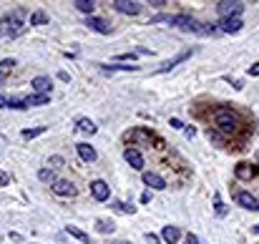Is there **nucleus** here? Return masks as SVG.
Returning <instances> with one entry per match:
<instances>
[{"mask_svg":"<svg viewBox=\"0 0 259 244\" xmlns=\"http://www.w3.org/2000/svg\"><path fill=\"white\" fill-rule=\"evenodd\" d=\"M151 23H171L181 30H187V33H196V35H211L216 28L214 25H206V23H199L194 20L192 15H156L151 18Z\"/></svg>","mask_w":259,"mask_h":244,"instance_id":"obj_1","label":"nucleus"},{"mask_svg":"<svg viewBox=\"0 0 259 244\" xmlns=\"http://www.w3.org/2000/svg\"><path fill=\"white\" fill-rule=\"evenodd\" d=\"M214 124H216V129H219V131H224V134H234V131H237V126H239V121H237V116H234L229 108H219V111L214 113Z\"/></svg>","mask_w":259,"mask_h":244,"instance_id":"obj_2","label":"nucleus"},{"mask_svg":"<svg viewBox=\"0 0 259 244\" xmlns=\"http://www.w3.org/2000/svg\"><path fill=\"white\" fill-rule=\"evenodd\" d=\"M0 30H3V35H18L23 30V10H15L10 15L3 18V23H0Z\"/></svg>","mask_w":259,"mask_h":244,"instance_id":"obj_3","label":"nucleus"},{"mask_svg":"<svg viewBox=\"0 0 259 244\" xmlns=\"http://www.w3.org/2000/svg\"><path fill=\"white\" fill-rule=\"evenodd\" d=\"M242 10H244V3H229V0H221V3H216V13L221 15V20L224 18H239L242 15Z\"/></svg>","mask_w":259,"mask_h":244,"instance_id":"obj_4","label":"nucleus"},{"mask_svg":"<svg viewBox=\"0 0 259 244\" xmlns=\"http://www.w3.org/2000/svg\"><path fill=\"white\" fill-rule=\"evenodd\" d=\"M91 194H93L96 201H106L111 196V186L103 179H96V181H91Z\"/></svg>","mask_w":259,"mask_h":244,"instance_id":"obj_5","label":"nucleus"},{"mask_svg":"<svg viewBox=\"0 0 259 244\" xmlns=\"http://www.w3.org/2000/svg\"><path fill=\"white\" fill-rule=\"evenodd\" d=\"M114 10H119V13H124V15H136V13H141V3H131V0H114Z\"/></svg>","mask_w":259,"mask_h":244,"instance_id":"obj_6","label":"nucleus"},{"mask_svg":"<svg viewBox=\"0 0 259 244\" xmlns=\"http://www.w3.org/2000/svg\"><path fill=\"white\" fill-rule=\"evenodd\" d=\"M234 199H237L239 207H244V209H249V212H259V201H257V196H252L249 191H239Z\"/></svg>","mask_w":259,"mask_h":244,"instance_id":"obj_7","label":"nucleus"},{"mask_svg":"<svg viewBox=\"0 0 259 244\" xmlns=\"http://www.w3.org/2000/svg\"><path fill=\"white\" fill-rule=\"evenodd\" d=\"M86 28H88V30H96V33H101V35H108V33H111V23L103 20V18H96V15H91V18L86 20Z\"/></svg>","mask_w":259,"mask_h":244,"instance_id":"obj_8","label":"nucleus"},{"mask_svg":"<svg viewBox=\"0 0 259 244\" xmlns=\"http://www.w3.org/2000/svg\"><path fill=\"white\" fill-rule=\"evenodd\" d=\"M30 86H33V91H38L41 96H51V78L48 76H35L33 81H30Z\"/></svg>","mask_w":259,"mask_h":244,"instance_id":"obj_9","label":"nucleus"},{"mask_svg":"<svg viewBox=\"0 0 259 244\" xmlns=\"http://www.w3.org/2000/svg\"><path fill=\"white\" fill-rule=\"evenodd\" d=\"M51 189H53V194H58V196H73V194H76V186H73L68 179H56Z\"/></svg>","mask_w":259,"mask_h":244,"instance_id":"obj_10","label":"nucleus"},{"mask_svg":"<svg viewBox=\"0 0 259 244\" xmlns=\"http://www.w3.org/2000/svg\"><path fill=\"white\" fill-rule=\"evenodd\" d=\"M124 159L129 161V166H131V169H136V171L143 169V156H141V151H136V149H126V151H124Z\"/></svg>","mask_w":259,"mask_h":244,"instance_id":"obj_11","label":"nucleus"},{"mask_svg":"<svg viewBox=\"0 0 259 244\" xmlns=\"http://www.w3.org/2000/svg\"><path fill=\"white\" fill-rule=\"evenodd\" d=\"M143 184L151 186V189H156V191H164V189H166L164 176H159V174H154V171H146V174H143Z\"/></svg>","mask_w":259,"mask_h":244,"instance_id":"obj_12","label":"nucleus"},{"mask_svg":"<svg viewBox=\"0 0 259 244\" xmlns=\"http://www.w3.org/2000/svg\"><path fill=\"white\" fill-rule=\"evenodd\" d=\"M242 25H244L242 18H224V20L219 23V30H221V33H239Z\"/></svg>","mask_w":259,"mask_h":244,"instance_id":"obj_13","label":"nucleus"},{"mask_svg":"<svg viewBox=\"0 0 259 244\" xmlns=\"http://www.w3.org/2000/svg\"><path fill=\"white\" fill-rule=\"evenodd\" d=\"M76 149H78V156L86 161V164H93V161H96V156H98V154H96V149H93L91 144H78Z\"/></svg>","mask_w":259,"mask_h":244,"instance_id":"obj_14","label":"nucleus"},{"mask_svg":"<svg viewBox=\"0 0 259 244\" xmlns=\"http://www.w3.org/2000/svg\"><path fill=\"white\" fill-rule=\"evenodd\" d=\"M259 174V166H254V164H239L237 166V176L239 179H254Z\"/></svg>","mask_w":259,"mask_h":244,"instance_id":"obj_15","label":"nucleus"},{"mask_svg":"<svg viewBox=\"0 0 259 244\" xmlns=\"http://www.w3.org/2000/svg\"><path fill=\"white\" fill-rule=\"evenodd\" d=\"M189 56H192V51H184V53H179V56H176L174 61H166V63H164V66H161V68H159L156 73H166V71H171V68H174L176 63H181V61H187Z\"/></svg>","mask_w":259,"mask_h":244,"instance_id":"obj_16","label":"nucleus"},{"mask_svg":"<svg viewBox=\"0 0 259 244\" xmlns=\"http://www.w3.org/2000/svg\"><path fill=\"white\" fill-rule=\"evenodd\" d=\"M161 237H164V242H169V244H176V242H179V237H181V232H179V227H164Z\"/></svg>","mask_w":259,"mask_h":244,"instance_id":"obj_17","label":"nucleus"},{"mask_svg":"<svg viewBox=\"0 0 259 244\" xmlns=\"http://www.w3.org/2000/svg\"><path fill=\"white\" fill-rule=\"evenodd\" d=\"M23 101H25V108H30V106H46V103L51 101V96L35 93V96H28V98H23Z\"/></svg>","mask_w":259,"mask_h":244,"instance_id":"obj_18","label":"nucleus"},{"mask_svg":"<svg viewBox=\"0 0 259 244\" xmlns=\"http://www.w3.org/2000/svg\"><path fill=\"white\" fill-rule=\"evenodd\" d=\"M65 232H68L70 237H76V239H81L83 244H91V237H88V234H86L83 229H78V227H73V224H70V227H65Z\"/></svg>","mask_w":259,"mask_h":244,"instance_id":"obj_19","label":"nucleus"},{"mask_svg":"<svg viewBox=\"0 0 259 244\" xmlns=\"http://www.w3.org/2000/svg\"><path fill=\"white\" fill-rule=\"evenodd\" d=\"M73 5H76L81 13H86L88 18L93 15V8H96V3H93V0H76V3H73Z\"/></svg>","mask_w":259,"mask_h":244,"instance_id":"obj_20","label":"nucleus"},{"mask_svg":"<svg viewBox=\"0 0 259 244\" xmlns=\"http://www.w3.org/2000/svg\"><path fill=\"white\" fill-rule=\"evenodd\" d=\"M96 229H98L101 234H114L116 224H114V222H108V219H98V222H96Z\"/></svg>","mask_w":259,"mask_h":244,"instance_id":"obj_21","label":"nucleus"},{"mask_svg":"<svg viewBox=\"0 0 259 244\" xmlns=\"http://www.w3.org/2000/svg\"><path fill=\"white\" fill-rule=\"evenodd\" d=\"M78 131H83V134H96V124L91 118H81L78 121Z\"/></svg>","mask_w":259,"mask_h":244,"instance_id":"obj_22","label":"nucleus"},{"mask_svg":"<svg viewBox=\"0 0 259 244\" xmlns=\"http://www.w3.org/2000/svg\"><path fill=\"white\" fill-rule=\"evenodd\" d=\"M48 23V15L43 13V10H35L33 15H30V25H46Z\"/></svg>","mask_w":259,"mask_h":244,"instance_id":"obj_23","label":"nucleus"},{"mask_svg":"<svg viewBox=\"0 0 259 244\" xmlns=\"http://www.w3.org/2000/svg\"><path fill=\"white\" fill-rule=\"evenodd\" d=\"M114 209L116 212H124V214H133L136 212V207L133 204H126V201H114Z\"/></svg>","mask_w":259,"mask_h":244,"instance_id":"obj_24","label":"nucleus"},{"mask_svg":"<svg viewBox=\"0 0 259 244\" xmlns=\"http://www.w3.org/2000/svg\"><path fill=\"white\" fill-rule=\"evenodd\" d=\"M13 66H15V61H13V58H5V61H0V76L5 78V76L13 71Z\"/></svg>","mask_w":259,"mask_h":244,"instance_id":"obj_25","label":"nucleus"},{"mask_svg":"<svg viewBox=\"0 0 259 244\" xmlns=\"http://www.w3.org/2000/svg\"><path fill=\"white\" fill-rule=\"evenodd\" d=\"M103 71H111V73H114V71H138V66H103V63H98Z\"/></svg>","mask_w":259,"mask_h":244,"instance_id":"obj_26","label":"nucleus"},{"mask_svg":"<svg viewBox=\"0 0 259 244\" xmlns=\"http://www.w3.org/2000/svg\"><path fill=\"white\" fill-rule=\"evenodd\" d=\"M46 131V126H38V129H25L23 131V139H35V136H41Z\"/></svg>","mask_w":259,"mask_h":244,"instance_id":"obj_27","label":"nucleus"},{"mask_svg":"<svg viewBox=\"0 0 259 244\" xmlns=\"http://www.w3.org/2000/svg\"><path fill=\"white\" fill-rule=\"evenodd\" d=\"M38 179H41V181H51V184L56 181V179H53V171H51V169H41V171H38Z\"/></svg>","mask_w":259,"mask_h":244,"instance_id":"obj_28","label":"nucleus"},{"mask_svg":"<svg viewBox=\"0 0 259 244\" xmlns=\"http://www.w3.org/2000/svg\"><path fill=\"white\" fill-rule=\"evenodd\" d=\"M214 209H216V214H219V217H224V214H227V207L221 204V199H219V196L214 199Z\"/></svg>","mask_w":259,"mask_h":244,"instance_id":"obj_29","label":"nucleus"},{"mask_svg":"<svg viewBox=\"0 0 259 244\" xmlns=\"http://www.w3.org/2000/svg\"><path fill=\"white\" fill-rule=\"evenodd\" d=\"M51 164H53V169H58V166H63V159H61V156H53Z\"/></svg>","mask_w":259,"mask_h":244,"instance_id":"obj_30","label":"nucleus"},{"mask_svg":"<svg viewBox=\"0 0 259 244\" xmlns=\"http://www.w3.org/2000/svg\"><path fill=\"white\" fill-rule=\"evenodd\" d=\"M136 58V53H121L119 56V61H133Z\"/></svg>","mask_w":259,"mask_h":244,"instance_id":"obj_31","label":"nucleus"},{"mask_svg":"<svg viewBox=\"0 0 259 244\" xmlns=\"http://www.w3.org/2000/svg\"><path fill=\"white\" fill-rule=\"evenodd\" d=\"M187 242H189V244H201V239H199L196 234H189V237H187Z\"/></svg>","mask_w":259,"mask_h":244,"instance_id":"obj_32","label":"nucleus"},{"mask_svg":"<svg viewBox=\"0 0 259 244\" xmlns=\"http://www.w3.org/2000/svg\"><path fill=\"white\" fill-rule=\"evenodd\" d=\"M146 242H149V244H159V237L156 234H146Z\"/></svg>","mask_w":259,"mask_h":244,"instance_id":"obj_33","label":"nucleus"},{"mask_svg":"<svg viewBox=\"0 0 259 244\" xmlns=\"http://www.w3.org/2000/svg\"><path fill=\"white\" fill-rule=\"evenodd\" d=\"M141 201H143V204H149V201H151V194L143 191V194H141Z\"/></svg>","mask_w":259,"mask_h":244,"instance_id":"obj_34","label":"nucleus"},{"mask_svg":"<svg viewBox=\"0 0 259 244\" xmlns=\"http://www.w3.org/2000/svg\"><path fill=\"white\" fill-rule=\"evenodd\" d=\"M249 76H259V63H254V66L249 68Z\"/></svg>","mask_w":259,"mask_h":244,"instance_id":"obj_35","label":"nucleus"},{"mask_svg":"<svg viewBox=\"0 0 259 244\" xmlns=\"http://www.w3.org/2000/svg\"><path fill=\"white\" fill-rule=\"evenodd\" d=\"M171 126H174V129H184V124H181L179 118H171Z\"/></svg>","mask_w":259,"mask_h":244,"instance_id":"obj_36","label":"nucleus"},{"mask_svg":"<svg viewBox=\"0 0 259 244\" xmlns=\"http://www.w3.org/2000/svg\"><path fill=\"white\" fill-rule=\"evenodd\" d=\"M0 108H8V98L3 93H0Z\"/></svg>","mask_w":259,"mask_h":244,"instance_id":"obj_37","label":"nucleus"},{"mask_svg":"<svg viewBox=\"0 0 259 244\" xmlns=\"http://www.w3.org/2000/svg\"><path fill=\"white\" fill-rule=\"evenodd\" d=\"M58 78H61V81H70V76H68L65 71H61V73H58Z\"/></svg>","mask_w":259,"mask_h":244,"instance_id":"obj_38","label":"nucleus"},{"mask_svg":"<svg viewBox=\"0 0 259 244\" xmlns=\"http://www.w3.org/2000/svg\"><path fill=\"white\" fill-rule=\"evenodd\" d=\"M116 244H124V242H116Z\"/></svg>","mask_w":259,"mask_h":244,"instance_id":"obj_39","label":"nucleus"}]
</instances>
